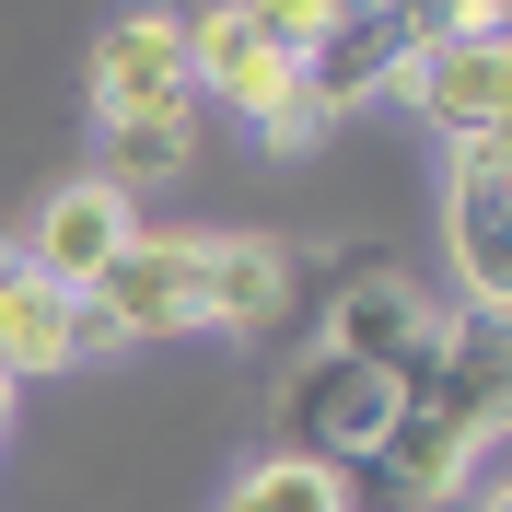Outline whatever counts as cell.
Instances as JSON below:
<instances>
[{
    "mask_svg": "<svg viewBox=\"0 0 512 512\" xmlns=\"http://www.w3.org/2000/svg\"><path fill=\"white\" fill-rule=\"evenodd\" d=\"M198 256H210V233H152L140 222L82 280V361L94 350H140V338H187L198 326Z\"/></svg>",
    "mask_w": 512,
    "mask_h": 512,
    "instance_id": "cell-1",
    "label": "cell"
},
{
    "mask_svg": "<svg viewBox=\"0 0 512 512\" xmlns=\"http://www.w3.org/2000/svg\"><path fill=\"white\" fill-rule=\"evenodd\" d=\"M187 82H198L210 105H233V117H245L256 140H268V152H315V140H326L315 94H303V70H291L280 47H256L233 0L187 12Z\"/></svg>",
    "mask_w": 512,
    "mask_h": 512,
    "instance_id": "cell-2",
    "label": "cell"
},
{
    "mask_svg": "<svg viewBox=\"0 0 512 512\" xmlns=\"http://www.w3.org/2000/svg\"><path fill=\"white\" fill-rule=\"evenodd\" d=\"M396 396H408V384L361 373V361H338V350H303V361H291V384H280V454H315V466L350 478V466H373V454H384Z\"/></svg>",
    "mask_w": 512,
    "mask_h": 512,
    "instance_id": "cell-3",
    "label": "cell"
},
{
    "mask_svg": "<svg viewBox=\"0 0 512 512\" xmlns=\"http://www.w3.org/2000/svg\"><path fill=\"white\" fill-rule=\"evenodd\" d=\"M443 245H454V280H466V315H501L512 303V128L454 140V163H443Z\"/></svg>",
    "mask_w": 512,
    "mask_h": 512,
    "instance_id": "cell-4",
    "label": "cell"
},
{
    "mask_svg": "<svg viewBox=\"0 0 512 512\" xmlns=\"http://www.w3.org/2000/svg\"><path fill=\"white\" fill-rule=\"evenodd\" d=\"M443 338H454V315H443L419 280H396V268H361V280L338 291V315H326L315 350L361 361V373H384V384H419L431 361H443Z\"/></svg>",
    "mask_w": 512,
    "mask_h": 512,
    "instance_id": "cell-5",
    "label": "cell"
},
{
    "mask_svg": "<svg viewBox=\"0 0 512 512\" xmlns=\"http://www.w3.org/2000/svg\"><path fill=\"white\" fill-rule=\"evenodd\" d=\"M396 94L443 140H489V128H512V35H431L396 70Z\"/></svg>",
    "mask_w": 512,
    "mask_h": 512,
    "instance_id": "cell-6",
    "label": "cell"
},
{
    "mask_svg": "<svg viewBox=\"0 0 512 512\" xmlns=\"http://www.w3.org/2000/svg\"><path fill=\"white\" fill-rule=\"evenodd\" d=\"M291 303H303V256L280 233H210V256H198V326L268 338V326H291Z\"/></svg>",
    "mask_w": 512,
    "mask_h": 512,
    "instance_id": "cell-7",
    "label": "cell"
},
{
    "mask_svg": "<svg viewBox=\"0 0 512 512\" xmlns=\"http://www.w3.org/2000/svg\"><path fill=\"white\" fill-rule=\"evenodd\" d=\"M128 233H140V210H128V198L105 187V175H70V187H47V198H35V222H24V245H12V256H24L35 280L82 291V280L105 268V256L128 245Z\"/></svg>",
    "mask_w": 512,
    "mask_h": 512,
    "instance_id": "cell-8",
    "label": "cell"
},
{
    "mask_svg": "<svg viewBox=\"0 0 512 512\" xmlns=\"http://www.w3.org/2000/svg\"><path fill=\"white\" fill-rule=\"evenodd\" d=\"M70 361H82V291L35 280L12 256V233H0V384H47Z\"/></svg>",
    "mask_w": 512,
    "mask_h": 512,
    "instance_id": "cell-9",
    "label": "cell"
},
{
    "mask_svg": "<svg viewBox=\"0 0 512 512\" xmlns=\"http://www.w3.org/2000/svg\"><path fill=\"white\" fill-rule=\"evenodd\" d=\"M187 12H128L94 47V117H140V105H187Z\"/></svg>",
    "mask_w": 512,
    "mask_h": 512,
    "instance_id": "cell-10",
    "label": "cell"
},
{
    "mask_svg": "<svg viewBox=\"0 0 512 512\" xmlns=\"http://www.w3.org/2000/svg\"><path fill=\"white\" fill-rule=\"evenodd\" d=\"M94 140H105L94 175L140 210V198H163V187H187V175H198V94H187V105H140V117H105Z\"/></svg>",
    "mask_w": 512,
    "mask_h": 512,
    "instance_id": "cell-11",
    "label": "cell"
},
{
    "mask_svg": "<svg viewBox=\"0 0 512 512\" xmlns=\"http://www.w3.org/2000/svg\"><path fill=\"white\" fill-rule=\"evenodd\" d=\"M210 512H350V478H338V466H315V454H280V443H268Z\"/></svg>",
    "mask_w": 512,
    "mask_h": 512,
    "instance_id": "cell-12",
    "label": "cell"
},
{
    "mask_svg": "<svg viewBox=\"0 0 512 512\" xmlns=\"http://www.w3.org/2000/svg\"><path fill=\"white\" fill-rule=\"evenodd\" d=\"M233 12H245V35H256V47H280L291 70L338 35V0H233Z\"/></svg>",
    "mask_w": 512,
    "mask_h": 512,
    "instance_id": "cell-13",
    "label": "cell"
},
{
    "mask_svg": "<svg viewBox=\"0 0 512 512\" xmlns=\"http://www.w3.org/2000/svg\"><path fill=\"white\" fill-rule=\"evenodd\" d=\"M338 12H361V24H408L419 47L443 35V0H338Z\"/></svg>",
    "mask_w": 512,
    "mask_h": 512,
    "instance_id": "cell-14",
    "label": "cell"
},
{
    "mask_svg": "<svg viewBox=\"0 0 512 512\" xmlns=\"http://www.w3.org/2000/svg\"><path fill=\"white\" fill-rule=\"evenodd\" d=\"M512 0H443V35H501Z\"/></svg>",
    "mask_w": 512,
    "mask_h": 512,
    "instance_id": "cell-15",
    "label": "cell"
},
{
    "mask_svg": "<svg viewBox=\"0 0 512 512\" xmlns=\"http://www.w3.org/2000/svg\"><path fill=\"white\" fill-rule=\"evenodd\" d=\"M0 431H12V384H0Z\"/></svg>",
    "mask_w": 512,
    "mask_h": 512,
    "instance_id": "cell-16",
    "label": "cell"
}]
</instances>
